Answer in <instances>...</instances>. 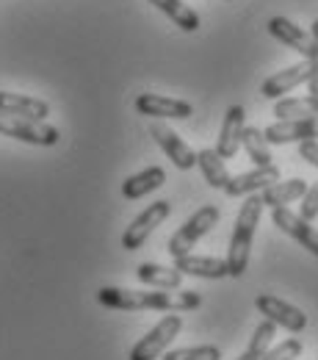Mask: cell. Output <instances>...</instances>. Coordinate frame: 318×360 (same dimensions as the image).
I'll return each instance as SVG.
<instances>
[{
    "mask_svg": "<svg viewBox=\"0 0 318 360\" xmlns=\"http://www.w3.org/2000/svg\"><path fill=\"white\" fill-rule=\"evenodd\" d=\"M97 302L111 311H166V314H185L202 305L197 291H136V288H117L105 285L97 291Z\"/></svg>",
    "mask_w": 318,
    "mask_h": 360,
    "instance_id": "cell-1",
    "label": "cell"
},
{
    "mask_svg": "<svg viewBox=\"0 0 318 360\" xmlns=\"http://www.w3.org/2000/svg\"><path fill=\"white\" fill-rule=\"evenodd\" d=\"M263 200L260 194H249L246 202L241 205L238 217H235V227L230 236L227 247V277H241L246 266H249V255H252V241H255V230L260 225L263 217Z\"/></svg>",
    "mask_w": 318,
    "mask_h": 360,
    "instance_id": "cell-2",
    "label": "cell"
},
{
    "mask_svg": "<svg viewBox=\"0 0 318 360\" xmlns=\"http://www.w3.org/2000/svg\"><path fill=\"white\" fill-rule=\"evenodd\" d=\"M219 208L216 205H202L197 214H191L188 219H185V225L169 238V255L172 258H180V255H188L191 250H194V244L202 238V236H208L213 227L219 225Z\"/></svg>",
    "mask_w": 318,
    "mask_h": 360,
    "instance_id": "cell-3",
    "label": "cell"
},
{
    "mask_svg": "<svg viewBox=\"0 0 318 360\" xmlns=\"http://www.w3.org/2000/svg\"><path fill=\"white\" fill-rule=\"evenodd\" d=\"M183 330V319L178 314H169L164 316L144 338H138L136 344H133V349H131V360H158L166 349H169V344L180 335Z\"/></svg>",
    "mask_w": 318,
    "mask_h": 360,
    "instance_id": "cell-4",
    "label": "cell"
},
{
    "mask_svg": "<svg viewBox=\"0 0 318 360\" xmlns=\"http://www.w3.org/2000/svg\"><path fill=\"white\" fill-rule=\"evenodd\" d=\"M0 134L25 141V144H37V147H53L61 139L58 128L28 120V117H14V114H0Z\"/></svg>",
    "mask_w": 318,
    "mask_h": 360,
    "instance_id": "cell-5",
    "label": "cell"
},
{
    "mask_svg": "<svg viewBox=\"0 0 318 360\" xmlns=\"http://www.w3.org/2000/svg\"><path fill=\"white\" fill-rule=\"evenodd\" d=\"M169 214H172L169 200H158V202L147 205L136 219L128 225V230L122 233V247L131 250V252L138 250V247H144V241L158 230V225H164V222L169 219Z\"/></svg>",
    "mask_w": 318,
    "mask_h": 360,
    "instance_id": "cell-6",
    "label": "cell"
},
{
    "mask_svg": "<svg viewBox=\"0 0 318 360\" xmlns=\"http://www.w3.org/2000/svg\"><path fill=\"white\" fill-rule=\"evenodd\" d=\"M313 75H318V58H305L302 64H293L288 70L274 72L272 78H266L263 86H260V94L269 97V100H279V97H285L288 91H293L296 86L307 84Z\"/></svg>",
    "mask_w": 318,
    "mask_h": 360,
    "instance_id": "cell-7",
    "label": "cell"
},
{
    "mask_svg": "<svg viewBox=\"0 0 318 360\" xmlns=\"http://www.w3.org/2000/svg\"><path fill=\"white\" fill-rule=\"evenodd\" d=\"M255 308H258V314H263V319H269L272 324L288 330V333H302L307 327V316L302 314L296 305H291V302H285L274 294H260L255 300Z\"/></svg>",
    "mask_w": 318,
    "mask_h": 360,
    "instance_id": "cell-8",
    "label": "cell"
},
{
    "mask_svg": "<svg viewBox=\"0 0 318 360\" xmlns=\"http://www.w3.org/2000/svg\"><path fill=\"white\" fill-rule=\"evenodd\" d=\"M136 111L141 117H152V120H188L194 114L191 103L178 100V97H164V94H152L144 91L136 97Z\"/></svg>",
    "mask_w": 318,
    "mask_h": 360,
    "instance_id": "cell-9",
    "label": "cell"
},
{
    "mask_svg": "<svg viewBox=\"0 0 318 360\" xmlns=\"http://www.w3.org/2000/svg\"><path fill=\"white\" fill-rule=\"evenodd\" d=\"M269 34L279 45L299 53L302 58H318V45L313 42V37L307 31H302V25H293L288 17H272L269 20Z\"/></svg>",
    "mask_w": 318,
    "mask_h": 360,
    "instance_id": "cell-10",
    "label": "cell"
},
{
    "mask_svg": "<svg viewBox=\"0 0 318 360\" xmlns=\"http://www.w3.org/2000/svg\"><path fill=\"white\" fill-rule=\"evenodd\" d=\"M150 136L158 141V147L169 155V161H172L178 169L185 172V169H194V167H197V153H194L172 128H166L164 122H152V125H150Z\"/></svg>",
    "mask_w": 318,
    "mask_h": 360,
    "instance_id": "cell-11",
    "label": "cell"
},
{
    "mask_svg": "<svg viewBox=\"0 0 318 360\" xmlns=\"http://www.w3.org/2000/svg\"><path fill=\"white\" fill-rule=\"evenodd\" d=\"M272 222L318 258V230L310 222H305L299 214H293L288 208H272Z\"/></svg>",
    "mask_w": 318,
    "mask_h": 360,
    "instance_id": "cell-12",
    "label": "cell"
},
{
    "mask_svg": "<svg viewBox=\"0 0 318 360\" xmlns=\"http://www.w3.org/2000/svg\"><path fill=\"white\" fill-rule=\"evenodd\" d=\"M269 144H291V141H307L318 139V117H302V120H279L269 125L266 131Z\"/></svg>",
    "mask_w": 318,
    "mask_h": 360,
    "instance_id": "cell-13",
    "label": "cell"
},
{
    "mask_svg": "<svg viewBox=\"0 0 318 360\" xmlns=\"http://www.w3.org/2000/svg\"><path fill=\"white\" fill-rule=\"evenodd\" d=\"M279 180V169L269 164V167H255L249 172H241V175H230L227 186H225V194L227 197H249V194H258L263 188H269L272 183Z\"/></svg>",
    "mask_w": 318,
    "mask_h": 360,
    "instance_id": "cell-14",
    "label": "cell"
},
{
    "mask_svg": "<svg viewBox=\"0 0 318 360\" xmlns=\"http://www.w3.org/2000/svg\"><path fill=\"white\" fill-rule=\"evenodd\" d=\"M244 128H246V111H244V105H230L227 114H225V122H222V131H219V141L213 147L225 161L238 155Z\"/></svg>",
    "mask_w": 318,
    "mask_h": 360,
    "instance_id": "cell-15",
    "label": "cell"
},
{
    "mask_svg": "<svg viewBox=\"0 0 318 360\" xmlns=\"http://www.w3.org/2000/svg\"><path fill=\"white\" fill-rule=\"evenodd\" d=\"M0 114H14V117H28V120L45 122L50 117V105L39 97L17 94V91H0Z\"/></svg>",
    "mask_w": 318,
    "mask_h": 360,
    "instance_id": "cell-16",
    "label": "cell"
},
{
    "mask_svg": "<svg viewBox=\"0 0 318 360\" xmlns=\"http://www.w3.org/2000/svg\"><path fill=\"white\" fill-rule=\"evenodd\" d=\"M175 269L180 274L191 277H205V280H222L227 277V261L222 258H211V255H180L175 258Z\"/></svg>",
    "mask_w": 318,
    "mask_h": 360,
    "instance_id": "cell-17",
    "label": "cell"
},
{
    "mask_svg": "<svg viewBox=\"0 0 318 360\" xmlns=\"http://www.w3.org/2000/svg\"><path fill=\"white\" fill-rule=\"evenodd\" d=\"M305 191H307V183L302 178L277 180L269 188L260 191V200H263V205H269V208H288L291 202L302 200Z\"/></svg>",
    "mask_w": 318,
    "mask_h": 360,
    "instance_id": "cell-18",
    "label": "cell"
},
{
    "mask_svg": "<svg viewBox=\"0 0 318 360\" xmlns=\"http://www.w3.org/2000/svg\"><path fill=\"white\" fill-rule=\"evenodd\" d=\"M164 183H166V172L161 167H147V169L131 175L122 183V197L125 200H141V197L152 194L155 188H161Z\"/></svg>",
    "mask_w": 318,
    "mask_h": 360,
    "instance_id": "cell-19",
    "label": "cell"
},
{
    "mask_svg": "<svg viewBox=\"0 0 318 360\" xmlns=\"http://www.w3.org/2000/svg\"><path fill=\"white\" fill-rule=\"evenodd\" d=\"M147 3H152L158 11H164L180 31H185V34H194V31H199V25H202L199 14H197L191 6H185L183 0H147Z\"/></svg>",
    "mask_w": 318,
    "mask_h": 360,
    "instance_id": "cell-20",
    "label": "cell"
},
{
    "mask_svg": "<svg viewBox=\"0 0 318 360\" xmlns=\"http://www.w3.org/2000/svg\"><path fill=\"white\" fill-rule=\"evenodd\" d=\"M197 167L202 169V175H205L211 188H222V191H225V186H227V180H230V172H227L225 158H222L216 150H211V147L199 150V153H197Z\"/></svg>",
    "mask_w": 318,
    "mask_h": 360,
    "instance_id": "cell-21",
    "label": "cell"
},
{
    "mask_svg": "<svg viewBox=\"0 0 318 360\" xmlns=\"http://www.w3.org/2000/svg\"><path fill=\"white\" fill-rule=\"evenodd\" d=\"M136 277L144 285L166 288V291L180 288V283H183V274L175 269V266H161V264H141L136 269Z\"/></svg>",
    "mask_w": 318,
    "mask_h": 360,
    "instance_id": "cell-22",
    "label": "cell"
},
{
    "mask_svg": "<svg viewBox=\"0 0 318 360\" xmlns=\"http://www.w3.org/2000/svg\"><path fill=\"white\" fill-rule=\"evenodd\" d=\"M277 120H302V117H318V97H279L274 105Z\"/></svg>",
    "mask_w": 318,
    "mask_h": 360,
    "instance_id": "cell-23",
    "label": "cell"
},
{
    "mask_svg": "<svg viewBox=\"0 0 318 360\" xmlns=\"http://www.w3.org/2000/svg\"><path fill=\"white\" fill-rule=\"evenodd\" d=\"M241 147L246 150L249 161L255 167H269L272 164V144L266 141V136L260 128H244V136H241Z\"/></svg>",
    "mask_w": 318,
    "mask_h": 360,
    "instance_id": "cell-24",
    "label": "cell"
},
{
    "mask_svg": "<svg viewBox=\"0 0 318 360\" xmlns=\"http://www.w3.org/2000/svg\"><path fill=\"white\" fill-rule=\"evenodd\" d=\"M274 335H277V324H272L269 319H263V321L255 327L252 341H249V347L244 349V355H241V358H235V360H263L266 349L272 347Z\"/></svg>",
    "mask_w": 318,
    "mask_h": 360,
    "instance_id": "cell-25",
    "label": "cell"
},
{
    "mask_svg": "<svg viewBox=\"0 0 318 360\" xmlns=\"http://www.w3.org/2000/svg\"><path fill=\"white\" fill-rule=\"evenodd\" d=\"M161 360H222V349L213 344H202V347H185V349H172L164 352Z\"/></svg>",
    "mask_w": 318,
    "mask_h": 360,
    "instance_id": "cell-26",
    "label": "cell"
},
{
    "mask_svg": "<svg viewBox=\"0 0 318 360\" xmlns=\"http://www.w3.org/2000/svg\"><path fill=\"white\" fill-rule=\"evenodd\" d=\"M302 358V341L299 338H285L279 341V347L274 349H266L263 360H296Z\"/></svg>",
    "mask_w": 318,
    "mask_h": 360,
    "instance_id": "cell-27",
    "label": "cell"
},
{
    "mask_svg": "<svg viewBox=\"0 0 318 360\" xmlns=\"http://www.w3.org/2000/svg\"><path fill=\"white\" fill-rule=\"evenodd\" d=\"M299 217L305 222H313L318 217V183L316 186H307V191L302 194V211H299Z\"/></svg>",
    "mask_w": 318,
    "mask_h": 360,
    "instance_id": "cell-28",
    "label": "cell"
},
{
    "mask_svg": "<svg viewBox=\"0 0 318 360\" xmlns=\"http://www.w3.org/2000/svg\"><path fill=\"white\" fill-rule=\"evenodd\" d=\"M299 158H305L310 167H316V169H318V139L299 141Z\"/></svg>",
    "mask_w": 318,
    "mask_h": 360,
    "instance_id": "cell-29",
    "label": "cell"
},
{
    "mask_svg": "<svg viewBox=\"0 0 318 360\" xmlns=\"http://www.w3.org/2000/svg\"><path fill=\"white\" fill-rule=\"evenodd\" d=\"M307 91H310V94H316V97H318V75H313V78L307 81Z\"/></svg>",
    "mask_w": 318,
    "mask_h": 360,
    "instance_id": "cell-30",
    "label": "cell"
},
{
    "mask_svg": "<svg viewBox=\"0 0 318 360\" xmlns=\"http://www.w3.org/2000/svg\"><path fill=\"white\" fill-rule=\"evenodd\" d=\"M310 37H313V42L318 45V20L313 22V25H310Z\"/></svg>",
    "mask_w": 318,
    "mask_h": 360,
    "instance_id": "cell-31",
    "label": "cell"
},
{
    "mask_svg": "<svg viewBox=\"0 0 318 360\" xmlns=\"http://www.w3.org/2000/svg\"><path fill=\"white\" fill-rule=\"evenodd\" d=\"M227 3H232V0H227Z\"/></svg>",
    "mask_w": 318,
    "mask_h": 360,
    "instance_id": "cell-32",
    "label": "cell"
}]
</instances>
